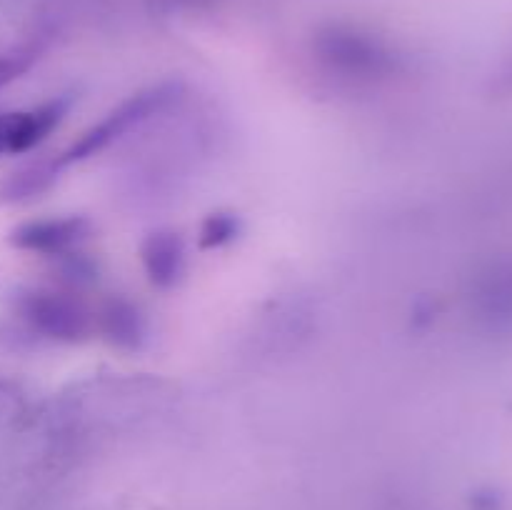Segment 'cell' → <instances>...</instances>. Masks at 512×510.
Returning a JSON list of instances; mask_svg holds the SVG:
<instances>
[{
	"label": "cell",
	"instance_id": "cell-1",
	"mask_svg": "<svg viewBox=\"0 0 512 510\" xmlns=\"http://www.w3.org/2000/svg\"><path fill=\"white\" fill-rule=\"evenodd\" d=\"M160 100H163V90H150V93H140V95H135V98H130L128 103H123L118 110H113L108 118L100 120V123L93 125L90 130H85L83 138L65 150L63 158H60V163H75V160H85V158H90V155L100 153L103 148H108V145L113 143L115 138H120V135H123L130 125H135L138 120L148 118V115L158 108Z\"/></svg>",
	"mask_w": 512,
	"mask_h": 510
},
{
	"label": "cell",
	"instance_id": "cell-2",
	"mask_svg": "<svg viewBox=\"0 0 512 510\" xmlns=\"http://www.w3.org/2000/svg\"><path fill=\"white\" fill-rule=\"evenodd\" d=\"M30 323L48 338L78 340L90 330V315L83 303L65 293H33L25 305Z\"/></svg>",
	"mask_w": 512,
	"mask_h": 510
},
{
	"label": "cell",
	"instance_id": "cell-3",
	"mask_svg": "<svg viewBox=\"0 0 512 510\" xmlns=\"http://www.w3.org/2000/svg\"><path fill=\"white\" fill-rule=\"evenodd\" d=\"M88 235V220L80 218V215H70V218H45L20 225L10 235V243L20 250H28V253L60 255L83 243Z\"/></svg>",
	"mask_w": 512,
	"mask_h": 510
},
{
	"label": "cell",
	"instance_id": "cell-4",
	"mask_svg": "<svg viewBox=\"0 0 512 510\" xmlns=\"http://www.w3.org/2000/svg\"><path fill=\"white\" fill-rule=\"evenodd\" d=\"M145 275L150 283L160 290H170L183 280L185 275V243L178 230H155L140 245Z\"/></svg>",
	"mask_w": 512,
	"mask_h": 510
},
{
	"label": "cell",
	"instance_id": "cell-5",
	"mask_svg": "<svg viewBox=\"0 0 512 510\" xmlns=\"http://www.w3.org/2000/svg\"><path fill=\"white\" fill-rule=\"evenodd\" d=\"M63 118V105H43L28 113L0 115V155L25 153L43 143Z\"/></svg>",
	"mask_w": 512,
	"mask_h": 510
},
{
	"label": "cell",
	"instance_id": "cell-6",
	"mask_svg": "<svg viewBox=\"0 0 512 510\" xmlns=\"http://www.w3.org/2000/svg\"><path fill=\"white\" fill-rule=\"evenodd\" d=\"M105 333L118 345H135L143 335V320L140 313L125 300H113L105 310Z\"/></svg>",
	"mask_w": 512,
	"mask_h": 510
},
{
	"label": "cell",
	"instance_id": "cell-7",
	"mask_svg": "<svg viewBox=\"0 0 512 510\" xmlns=\"http://www.w3.org/2000/svg\"><path fill=\"white\" fill-rule=\"evenodd\" d=\"M240 233V218L235 213H225V210H218V213H210L208 218L200 225L198 245L200 250H218L223 245H228L230 240L238 238Z\"/></svg>",
	"mask_w": 512,
	"mask_h": 510
},
{
	"label": "cell",
	"instance_id": "cell-8",
	"mask_svg": "<svg viewBox=\"0 0 512 510\" xmlns=\"http://www.w3.org/2000/svg\"><path fill=\"white\" fill-rule=\"evenodd\" d=\"M35 58L38 55L33 48H13L8 53H0V88L18 80L35 63Z\"/></svg>",
	"mask_w": 512,
	"mask_h": 510
},
{
	"label": "cell",
	"instance_id": "cell-9",
	"mask_svg": "<svg viewBox=\"0 0 512 510\" xmlns=\"http://www.w3.org/2000/svg\"><path fill=\"white\" fill-rule=\"evenodd\" d=\"M495 90L503 95L505 93L512 95V58H510V63L503 68V73L498 75V80H495Z\"/></svg>",
	"mask_w": 512,
	"mask_h": 510
}]
</instances>
